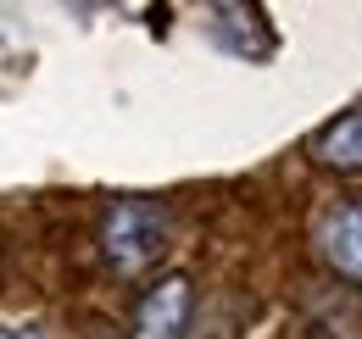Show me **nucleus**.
<instances>
[{"label":"nucleus","instance_id":"nucleus-1","mask_svg":"<svg viewBox=\"0 0 362 339\" xmlns=\"http://www.w3.org/2000/svg\"><path fill=\"white\" fill-rule=\"evenodd\" d=\"M168 251V212L156 206V201H112L106 217H100V256H106V267L112 273H123V278H134L145 267H156Z\"/></svg>","mask_w":362,"mask_h":339},{"label":"nucleus","instance_id":"nucleus-2","mask_svg":"<svg viewBox=\"0 0 362 339\" xmlns=\"http://www.w3.org/2000/svg\"><path fill=\"white\" fill-rule=\"evenodd\" d=\"M189 311H195L189 278L168 273V278H156V284L139 295V306H134V339H184Z\"/></svg>","mask_w":362,"mask_h":339},{"label":"nucleus","instance_id":"nucleus-3","mask_svg":"<svg viewBox=\"0 0 362 339\" xmlns=\"http://www.w3.org/2000/svg\"><path fill=\"white\" fill-rule=\"evenodd\" d=\"M317 245H323L334 273H346L351 284H362V201L334 206L329 222H323V234H317Z\"/></svg>","mask_w":362,"mask_h":339},{"label":"nucleus","instance_id":"nucleus-4","mask_svg":"<svg viewBox=\"0 0 362 339\" xmlns=\"http://www.w3.org/2000/svg\"><path fill=\"white\" fill-rule=\"evenodd\" d=\"M313 156L323 162V167H340V172H357L362 167V106H357V112H346V117H334L329 128H317Z\"/></svg>","mask_w":362,"mask_h":339},{"label":"nucleus","instance_id":"nucleus-5","mask_svg":"<svg viewBox=\"0 0 362 339\" xmlns=\"http://www.w3.org/2000/svg\"><path fill=\"white\" fill-rule=\"evenodd\" d=\"M0 339H40V328H0Z\"/></svg>","mask_w":362,"mask_h":339}]
</instances>
